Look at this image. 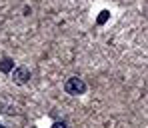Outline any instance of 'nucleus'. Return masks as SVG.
<instances>
[{"instance_id":"nucleus-1","label":"nucleus","mask_w":148,"mask_h":128,"mask_svg":"<svg viewBox=\"0 0 148 128\" xmlns=\"http://www.w3.org/2000/svg\"><path fill=\"white\" fill-rule=\"evenodd\" d=\"M64 90H66V94H70V96H80V94L86 92V84H84L82 78L72 76V78H68V80L64 82Z\"/></svg>"},{"instance_id":"nucleus-2","label":"nucleus","mask_w":148,"mask_h":128,"mask_svg":"<svg viewBox=\"0 0 148 128\" xmlns=\"http://www.w3.org/2000/svg\"><path fill=\"white\" fill-rule=\"evenodd\" d=\"M12 80H14V84H26L28 80H30V70L26 68V66H18V68H14L12 70Z\"/></svg>"},{"instance_id":"nucleus-3","label":"nucleus","mask_w":148,"mask_h":128,"mask_svg":"<svg viewBox=\"0 0 148 128\" xmlns=\"http://www.w3.org/2000/svg\"><path fill=\"white\" fill-rule=\"evenodd\" d=\"M0 70H2V72H12V70H14V62H12L10 58H4V60L0 62Z\"/></svg>"},{"instance_id":"nucleus-4","label":"nucleus","mask_w":148,"mask_h":128,"mask_svg":"<svg viewBox=\"0 0 148 128\" xmlns=\"http://www.w3.org/2000/svg\"><path fill=\"white\" fill-rule=\"evenodd\" d=\"M106 18H108V12L104 10V12H100V16H98V24H104L106 22Z\"/></svg>"},{"instance_id":"nucleus-5","label":"nucleus","mask_w":148,"mask_h":128,"mask_svg":"<svg viewBox=\"0 0 148 128\" xmlns=\"http://www.w3.org/2000/svg\"><path fill=\"white\" fill-rule=\"evenodd\" d=\"M52 128H68V126H66L64 122H54V124H52Z\"/></svg>"}]
</instances>
